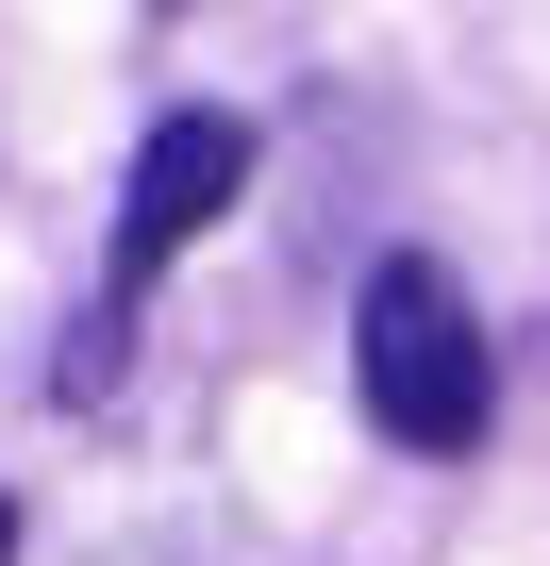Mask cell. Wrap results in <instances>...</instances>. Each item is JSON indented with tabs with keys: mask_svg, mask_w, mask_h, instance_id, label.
<instances>
[{
	"mask_svg": "<svg viewBox=\"0 0 550 566\" xmlns=\"http://www.w3.org/2000/svg\"><path fill=\"white\" fill-rule=\"evenodd\" d=\"M351 384H367V433H401L417 467L484 450L500 367H484V317H467V283H450L434 250H384V266H367V301H351Z\"/></svg>",
	"mask_w": 550,
	"mask_h": 566,
	"instance_id": "obj_1",
	"label": "cell"
},
{
	"mask_svg": "<svg viewBox=\"0 0 550 566\" xmlns=\"http://www.w3.org/2000/svg\"><path fill=\"white\" fill-rule=\"evenodd\" d=\"M234 200H250V117H217V101L167 117V134L134 150V184H117V283H101V301H134V283H151L184 233H217Z\"/></svg>",
	"mask_w": 550,
	"mask_h": 566,
	"instance_id": "obj_2",
	"label": "cell"
},
{
	"mask_svg": "<svg viewBox=\"0 0 550 566\" xmlns=\"http://www.w3.org/2000/svg\"><path fill=\"white\" fill-rule=\"evenodd\" d=\"M0 566H18V500H0Z\"/></svg>",
	"mask_w": 550,
	"mask_h": 566,
	"instance_id": "obj_3",
	"label": "cell"
}]
</instances>
